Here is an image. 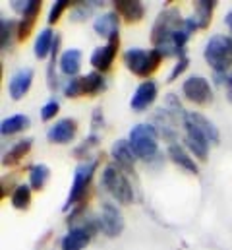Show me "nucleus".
Masks as SVG:
<instances>
[{
  "label": "nucleus",
  "mask_w": 232,
  "mask_h": 250,
  "mask_svg": "<svg viewBox=\"0 0 232 250\" xmlns=\"http://www.w3.org/2000/svg\"><path fill=\"white\" fill-rule=\"evenodd\" d=\"M124 64L126 68L143 80H149V76L153 72H157V68L165 61V57L161 55L159 49H139V47H132L124 53Z\"/></svg>",
  "instance_id": "nucleus-1"
},
{
  "label": "nucleus",
  "mask_w": 232,
  "mask_h": 250,
  "mask_svg": "<svg viewBox=\"0 0 232 250\" xmlns=\"http://www.w3.org/2000/svg\"><path fill=\"white\" fill-rule=\"evenodd\" d=\"M184 128H190V130H195L197 134H201L209 144H219L221 136H219V128L213 125L205 115L201 113H186V119H184Z\"/></svg>",
  "instance_id": "nucleus-10"
},
{
  "label": "nucleus",
  "mask_w": 232,
  "mask_h": 250,
  "mask_svg": "<svg viewBox=\"0 0 232 250\" xmlns=\"http://www.w3.org/2000/svg\"><path fill=\"white\" fill-rule=\"evenodd\" d=\"M101 188L107 190L120 206H130L135 198L132 183L128 181V175L120 167H116L115 163L105 167V171L101 175Z\"/></svg>",
  "instance_id": "nucleus-5"
},
{
  "label": "nucleus",
  "mask_w": 232,
  "mask_h": 250,
  "mask_svg": "<svg viewBox=\"0 0 232 250\" xmlns=\"http://www.w3.org/2000/svg\"><path fill=\"white\" fill-rule=\"evenodd\" d=\"M77 134V121L76 119H60L55 125L47 130V140L51 144H58V146H64V144H70Z\"/></svg>",
  "instance_id": "nucleus-13"
},
{
  "label": "nucleus",
  "mask_w": 232,
  "mask_h": 250,
  "mask_svg": "<svg viewBox=\"0 0 232 250\" xmlns=\"http://www.w3.org/2000/svg\"><path fill=\"white\" fill-rule=\"evenodd\" d=\"M193 8H195L193 18H195L199 29H207L209 23H211L213 12L217 8V0H195L193 2Z\"/></svg>",
  "instance_id": "nucleus-25"
},
{
  "label": "nucleus",
  "mask_w": 232,
  "mask_h": 250,
  "mask_svg": "<svg viewBox=\"0 0 232 250\" xmlns=\"http://www.w3.org/2000/svg\"><path fill=\"white\" fill-rule=\"evenodd\" d=\"M107 89V80L103 74L99 72H89L85 78H83V95H89V97H95L99 93H103Z\"/></svg>",
  "instance_id": "nucleus-29"
},
{
  "label": "nucleus",
  "mask_w": 232,
  "mask_h": 250,
  "mask_svg": "<svg viewBox=\"0 0 232 250\" xmlns=\"http://www.w3.org/2000/svg\"><path fill=\"white\" fill-rule=\"evenodd\" d=\"M203 59L215 74H225L232 66V37L221 33L213 35L203 49Z\"/></svg>",
  "instance_id": "nucleus-6"
},
{
  "label": "nucleus",
  "mask_w": 232,
  "mask_h": 250,
  "mask_svg": "<svg viewBox=\"0 0 232 250\" xmlns=\"http://www.w3.org/2000/svg\"><path fill=\"white\" fill-rule=\"evenodd\" d=\"M99 167V159L93 157L89 161H81L77 167H76V173H74V181H72V187H70V194L64 202V211H72L77 204H81L89 192L91 187V181L95 177V171Z\"/></svg>",
  "instance_id": "nucleus-3"
},
{
  "label": "nucleus",
  "mask_w": 232,
  "mask_h": 250,
  "mask_svg": "<svg viewBox=\"0 0 232 250\" xmlns=\"http://www.w3.org/2000/svg\"><path fill=\"white\" fill-rule=\"evenodd\" d=\"M118 47H120V35L116 33V35H113V37L107 41V45L97 47V49L91 53L89 62L95 68V72L105 74V72L111 70V66H113V62H115V59H116V53H118Z\"/></svg>",
  "instance_id": "nucleus-9"
},
{
  "label": "nucleus",
  "mask_w": 232,
  "mask_h": 250,
  "mask_svg": "<svg viewBox=\"0 0 232 250\" xmlns=\"http://www.w3.org/2000/svg\"><path fill=\"white\" fill-rule=\"evenodd\" d=\"M167 153H169V159L173 161L174 165H178V167L184 169L186 173H190V175H199L197 163L192 159V155H190L180 144H171L169 149H167Z\"/></svg>",
  "instance_id": "nucleus-19"
},
{
  "label": "nucleus",
  "mask_w": 232,
  "mask_h": 250,
  "mask_svg": "<svg viewBox=\"0 0 232 250\" xmlns=\"http://www.w3.org/2000/svg\"><path fill=\"white\" fill-rule=\"evenodd\" d=\"M188 66H190V59H188V55H186V57H180V59H178V62L173 66L171 74H169V83L174 82L178 76H182V74L188 70Z\"/></svg>",
  "instance_id": "nucleus-37"
},
{
  "label": "nucleus",
  "mask_w": 232,
  "mask_h": 250,
  "mask_svg": "<svg viewBox=\"0 0 232 250\" xmlns=\"http://www.w3.org/2000/svg\"><path fill=\"white\" fill-rule=\"evenodd\" d=\"M29 125H31V121L27 115H12L2 121L0 132H2V136H14V134H19L21 130L29 128Z\"/></svg>",
  "instance_id": "nucleus-27"
},
{
  "label": "nucleus",
  "mask_w": 232,
  "mask_h": 250,
  "mask_svg": "<svg viewBox=\"0 0 232 250\" xmlns=\"http://www.w3.org/2000/svg\"><path fill=\"white\" fill-rule=\"evenodd\" d=\"M105 126V117H103V107H95L93 111V117H91V132L97 134L99 128Z\"/></svg>",
  "instance_id": "nucleus-38"
},
{
  "label": "nucleus",
  "mask_w": 232,
  "mask_h": 250,
  "mask_svg": "<svg viewBox=\"0 0 232 250\" xmlns=\"http://www.w3.org/2000/svg\"><path fill=\"white\" fill-rule=\"evenodd\" d=\"M225 23L229 25V29L232 31V10L229 12V14H227V16H225Z\"/></svg>",
  "instance_id": "nucleus-40"
},
{
  "label": "nucleus",
  "mask_w": 232,
  "mask_h": 250,
  "mask_svg": "<svg viewBox=\"0 0 232 250\" xmlns=\"http://www.w3.org/2000/svg\"><path fill=\"white\" fill-rule=\"evenodd\" d=\"M62 91H64V95H66L68 99H77V97H81V95H83V78H70V80L64 83Z\"/></svg>",
  "instance_id": "nucleus-34"
},
{
  "label": "nucleus",
  "mask_w": 232,
  "mask_h": 250,
  "mask_svg": "<svg viewBox=\"0 0 232 250\" xmlns=\"http://www.w3.org/2000/svg\"><path fill=\"white\" fill-rule=\"evenodd\" d=\"M159 134L157 130L153 128L151 123H143V125H135L130 130V136H128V142H130V147L132 151L135 153L137 159L141 161H153L159 153Z\"/></svg>",
  "instance_id": "nucleus-2"
},
{
  "label": "nucleus",
  "mask_w": 232,
  "mask_h": 250,
  "mask_svg": "<svg viewBox=\"0 0 232 250\" xmlns=\"http://www.w3.org/2000/svg\"><path fill=\"white\" fill-rule=\"evenodd\" d=\"M31 204V187L29 185H18L12 192V206L16 209H27Z\"/></svg>",
  "instance_id": "nucleus-31"
},
{
  "label": "nucleus",
  "mask_w": 232,
  "mask_h": 250,
  "mask_svg": "<svg viewBox=\"0 0 232 250\" xmlns=\"http://www.w3.org/2000/svg\"><path fill=\"white\" fill-rule=\"evenodd\" d=\"M184 144H186V147L193 153L195 159H199V161H207V157H209V142H207L201 134H197L195 130L186 128Z\"/></svg>",
  "instance_id": "nucleus-20"
},
{
  "label": "nucleus",
  "mask_w": 232,
  "mask_h": 250,
  "mask_svg": "<svg viewBox=\"0 0 232 250\" xmlns=\"http://www.w3.org/2000/svg\"><path fill=\"white\" fill-rule=\"evenodd\" d=\"M157 95H159V85H157L153 80H145V82H141V83L137 85V89L134 91L132 101H130V107H132L135 113H143V111H147V109L155 103Z\"/></svg>",
  "instance_id": "nucleus-11"
},
{
  "label": "nucleus",
  "mask_w": 232,
  "mask_h": 250,
  "mask_svg": "<svg viewBox=\"0 0 232 250\" xmlns=\"http://www.w3.org/2000/svg\"><path fill=\"white\" fill-rule=\"evenodd\" d=\"M91 239H93V235H91L85 227L76 225L74 229H70V231L64 235V239H62V243H60V249L62 250H83L89 243H91Z\"/></svg>",
  "instance_id": "nucleus-18"
},
{
  "label": "nucleus",
  "mask_w": 232,
  "mask_h": 250,
  "mask_svg": "<svg viewBox=\"0 0 232 250\" xmlns=\"http://www.w3.org/2000/svg\"><path fill=\"white\" fill-rule=\"evenodd\" d=\"M182 93L188 101L199 107H207L213 103V87L207 78L203 76H190L182 83Z\"/></svg>",
  "instance_id": "nucleus-7"
},
{
  "label": "nucleus",
  "mask_w": 232,
  "mask_h": 250,
  "mask_svg": "<svg viewBox=\"0 0 232 250\" xmlns=\"http://www.w3.org/2000/svg\"><path fill=\"white\" fill-rule=\"evenodd\" d=\"M163 107L169 111V115L173 117L176 123H184L188 111H184L182 103L178 101V97H176L174 93H167V95H165V105H163Z\"/></svg>",
  "instance_id": "nucleus-32"
},
{
  "label": "nucleus",
  "mask_w": 232,
  "mask_h": 250,
  "mask_svg": "<svg viewBox=\"0 0 232 250\" xmlns=\"http://www.w3.org/2000/svg\"><path fill=\"white\" fill-rule=\"evenodd\" d=\"M14 35L18 39V21L10 20V18H2V21H0V47H2V53H8L12 49Z\"/></svg>",
  "instance_id": "nucleus-26"
},
{
  "label": "nucleus",
  "mask_w": 232,
  "mask_h": 250,
  "mask_svg": "<svg viewBox=\"0 0 232 250\" xmlns=\"http://www.w3.org/2000/svg\"><path fill=\"white\" fill-rule=\"evenodd\" d=\"M55 39H57V33L51 27H45L43 31H39V35L35 39V47H33L35 59L45 61L47 57H51L53 47H55Z\"/></svg>",
  "instance_id": "nucleus-24"
},
{
  "label": "nucleus",
  "mask_w": 232,
  "mask_h": 250,
  "mask_svg": "<svg viewBox=\"0 0 232 250\" xmlns=\"http://www.w3.org/2000/svg\"><path fill=\"white\" fill-rule=\"evenodd\" d=\"M93 29L99 37H105V39H111L113 35L118 33L120 29V16L116 12H107L103 16H99L95 21H93Z\"/></svg>",
  "instance_id": "nucleus-21"
},
{
  "label": "nucleus",
  "mask_w": 232,
  "mask_h": 250,
  "mask_svg": "<svg viewBox=\"0 0 232 250\" xmlns=\"http://www.w3.org/2000/svg\"><path fill=\"white\" fill-rule=\"evenodd\" d=\"M33 76H35V72L31 68H19L18 72L12 74V78L8 82V93L14 101H19L29 91V87L33 83Z\"/></svg>",
  "instance_id": "nucleus-15"
},
{
  "label": "nucleus",
  "mask_w": 232,
  "mask_h": 250,
  "mask_svg": "<svg viewBox=\"0 0 232 250\" xmlns=\"http://www.w3.org/2000/svg\"><path fill=\"white\" fill-rule=\"evenodd\" d=\"M151 125L157 130L159 138H163V140H167L171 144H176V136H178L176 126H178V123L169 115V111L165 107H161V109L155 111V115L151 119Z\"/></svg>",
  "instance_id": "nucleus-14"
},
{
  "label": "nucleus",
  "mask_w": 232,
  "mask_h": 250,
  "mask_svg": "<svg viewBox=\"0 0 232 250\" xmlns=\"http://www.w3.org/2000/svg\"><path fill=\"white\" fill-rule=\"evenodd\" d=\"M99 144H101V136L95 134V132H91V134L74 149V157H77V159H81V161H89L91 149H95Z\"/></svg>",
  "instance_id": "nucleus-30"
},
{
  "label": "nucleus",
  "mask_w": 232,
  "mask_h": 250,
  "mask_svg": "<svg viewBox=\"0 0 232 250\" xmlns=\"http://www.w3.org/2000/svg\"><path fill=\"white\" fill-rule=\"evenodd\" d=\"M58 111H60V103H58V99H49L45 105H43V109H41V121L43 123H49V121H53L55 117L58 115Z\"/></svg>",
  "instance_id": "nucleus-35"
},
{
  "label": "nucleus",
  "mask_w": 232,
  "mask_h": 250,
  "mask_svg": "<svg viewBox=\"0 0 232 250\" xmlns=\"http://www.w3.org/2000/svg\"><path fill=\"white\" fill-rule=\"evenodd\" d=\"M184 20L180 10L169 6L165 10L159 12L153 27H151V43H153V49H159L167 43H171L174 37V33H178L182 27H184Z\"/></svg>",
  "instance_id": "nucleus-4"
},
{
  "label": "nucleus",
  "mask_w": 232,
  "mask_h": 250,
  "mask_svg": "<svg viewBox=\"0 0 232 250\" xmlns=\"http://www.w3.org/2000/svg\"><path fill=\"white\" fill-rule=\"evenodd\" d=\"M81 51L79 49H68L60 55V61H58V66H60V72L68 78H77L79 74V68H81Z\"/></svg>",
  "instance_id": "nucleus-22"
},
{
  "label": "nucleus",
  "mask_w": 232,
  "mask_h": 250,
  "mask_svg": "<svg viewBox=\"0 0 232 250\" xmlns=\"http://www.w3.org/2000/svg\"><path fill=\"white\" fill-rule=\"evenodd\" d=\"M111 157L115 159L116 167H120L126 175H134L137 157L132 151L128 140H116L115 144H113V147H111Z\"/></svg>",
  "instance_id": "nucleus-12"
},
{
  "label": "nucleus",
  "mask_w": 232,
  "mask_h": 250,
  "mask_svg": "<svg viewBox=\"0 0 232 250\" xmlns=\"http://www.w3.org/2000/svg\"><path fill=\"white\" fill-rule=\"evenodd\" d=\"M225 85H227V97H229V101L232 103V74L229 76V78H227Z\"/></svg>",
  "instance_id": "nucleus-39"
},
{
  "label": "nucleus",
  "mask_w": 232,
  "mask_h": 250,
  "mask_svg": "<svg viewBox=\"0 0 232 250\" xmlns=\"http://www.w3.org/2000/svg\"><path fill=\"white\" fill-rule=\"evenodd\" d=\"M31 146H33V140H31V138H25V140L16 142V144L2 155V165H4V167H14V165H18V163L31 151Z\"/></svg>",
  "instance_id": "nucleus-23"
},
{
  "label": "nucleus",
  "mask_w": 232,
  "mask_h": 250,
  "mask_svg": "<svg viewBox=\"0 0 232 250\" xmlns=\"http://www.w3.org/2000/svg\"><path fill=\"white\" fill-rule=\"evenodd\" d=\"M41 4H43L41 0H29L25 12L21 14V20H18V41H25L33 33L35 21L41 12Z\"/></svg>",
  "instance_id": "nucleus-16"
},
{
  "label": "nucleus",
  "mask_w": 232,
  "mask_h": 250,
  "mask_svg": "<svg viewBox=\"0 0 232 250\" xmlns=\"http://www.w3.org/2000/svg\"><path fill=\"white\" fill-rule=\"evenodd\" d=\"M99 225H101V231H103L109 239L120 237L122 231H124V215H122V211L116 208L115 204L105 202V204L101 206Z\"/></svg>",
  "instance_id": "nucleus-8"
},
{
  "label": "nucleus",
  "mask_w": 232,
  "mask_h": 250,
  "mask_svg": "<svg viewBox=\"0 0 232 250\" xmlns=\"http://www.w3.org/2000/svg\"><path fill=\"white\" fill-rule=\"evenodd\" d=\"M72 2H68V0H57L55 4H53V8H51V12H49V25H55L58 23V20H60V16L64 14V10L70 6Z\"/></svg>",
  "instance_id": "nucleus-36"
},
{
  "label": "nucleus",
  "mask_w": 232,
  "mask_h": 250,
  "mask_svg": "<svg viewBox=\"0 0 232 250\" xmlns=\"http://www.w3.org/2000/svg\"><path fill=\"white\" fill-rule=\"evenodd\" d=\"M51 179V169L45 165V163H37L29 169V187L35 192H41L45 185L49 183Z\"/></svg>",
  "instance_id": "nucleus-28"
},
{
  "label": "nucleus",
  "mask_w": 232,
  "mask_h": 250,
  "mask_svg": "<svg viewBox=\"0 0 232 250\" xmlns=\"http://www.w3.org/2000/svg\"><path fill=\"white\" fill-rule=\"evenodd\" d=\"M113 6L126 23H137L145 18V6L139 0H115Z\"/></svg>",
  "instance_id": "nucleus-17"
},
{
  "label": "nucleus",
  "mask_w": 232,
  "mask_h": 250,
  "mask_svg": "<svg viewBox=\"0 0 232 250\" xmlns=\"http://www.w3.org/2000/svg\"><path fill=\"white\" fill-rule=\"evenodd\" d=\"M70 6L74 8V12L70 14V20L72 21H83L85 18L91 16L93 6H99V2H72Z\"/></svg>",
  "instance_id": "nucleus-33"
}]
</instances>
